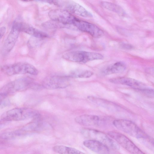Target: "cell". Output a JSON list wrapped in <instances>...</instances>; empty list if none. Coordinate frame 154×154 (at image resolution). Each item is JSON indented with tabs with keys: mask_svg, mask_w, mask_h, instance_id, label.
<instances>
[{
	"mask_svg": "<svg viewBox=\"0 0 154 154\" xmlns=\"http://www.w3.org/2000/svg\"><path fill=\"white\" fill-rule=\"evenodd\" d=\"M38 87L32 79L29 77H23L10 82L3 86L0 93L6 95L17 91L26 90L29 88L35 89Z\"/></svg>",
	"mask_w": 154,
	"mask_h": 154,
	"instance_id": "6da1fadb",
	"label": "cell"
},
{
	"mask_svg": "<svg viewBox=\"0 0 154 154\" xmlns=\"http://www.w3.org/2000/svg\"><path fill=\"white\" fill-rule=\"evenodd\" d=\"M39 116L36 111L25 108H15L4 113L1 118L4 121H20Z\"/></svg>",
	"mask_w": 154,
	"mask_h": 154,
	"instance_id": "7a4b0ae2",
	"label": "cell"
},
{
	"mask_svg": "<svg viewBox=\"0 0 154 154\" xmlns=\"http://www.w3.org/2000/svg\"><path fill=\"white\" fill-rule=\"evenodd\" d=\"M81 133L85 138L101 142L109 149L115 150L119 149V146L117 142L103 132L94 129L83 128L81 130Z\"/></svg>",
	"mask_w": 154,
	"mask_h": 154,
	"instance_id": "3957f363",
	"label": "cell"
},
{
	"mask_svg": "<svg viewBox=\"0 0 154 154\" xmlns=\"http://www.w3.org/2000/svg\"><path fill=\"white\" fill-rule=\"evenodd\" d=\"M1 70L8 75L17 74H29L33 75H37L38 71L32 65L25 62H20L13 64L3 66Z\"/></svg>",
	"mask_w": 154,
	"mask_h": 154,
	"instance_id": "277c9868",
	"label": "cell"
},
{
	"mask_svg": "<svg viewBox=\"0 0 154 154\" xmlns=\"http://www.w3.org/2000/svg\"><path fill=\"white\" fill-rule=\"evenodd\" d=\"M114 125L118 129L137 138L148 139V136L132 121L123 119L114 120Z\"/></svg>",
	"mask_w": 154,
	"mask_h": 154,
	"instance_id": "5b68a950",
	"label": "cell"
},
{
	"mask_svg": "<svg viewBox=\"0 0 154 154\" xmlns=\"http://www.w3.org/2000/svg\"><path fill=\"white\" fill-rule=\"evenodd\" d=\"M63 58L70 61L85 63L94 60L103 59V56L100 54L83 51H76L68 52L62 56Z\"/></svg>",
	"mask_w": 154,
	"mask_h": 154,
	"instance_id": "8992f818",
	"label": "cell"
},
{
	"mask_svg": "<svg viewBox=\"0 0 154 154\" xmlns=\"http://www.w3.org/2000/svg\"><path fill=\"white\" fill-rule=\"evenodd\" d=\"M108 135L129 152L133 154H144L130 139L123 134L115 131L108 132Z\"/></svg>",
	"mask_w": 154,
	"mask_h": 154,
	"instance_id": "52a82bcc",
	"label": "cell"
},
{
	"mask_svg": "<svg viewBox=\"0 0 154 154\" xmlns=\"http://www.w3.org/2000/svg\"><path fill=\"white\" fill-rule=\"evenodd\" d=\"M48 15L52 20L64 25H73L77 18L67 11L61 9H54L50 11Z\"/></svg>",
	"mask_w": 154,
	"mask_h": 154,
	"instance_id": "ba28073f",
	"label": "cell"
},
{
	"mask_svg": "<svg viewBox=\"0 0 154 154\" xmlns=\"http://www.w3.org/2000/svg\"><path fill=\"white\" fill-rule=\"evenodd\" d=\"M20 32L19 21L16 20L14 23L11 29L5 40L2 49L3 54L9 53L14 47Z\"/></svg>",
	"mask_w": 154,
	"mask_h": 154,
	"instance_id": "9c48e42d",
	"label": "cell"
},
{
	"mask_svg": "<svg viewBox=\"0 0 154 154\" xmlns=\"http://www.w3.org/2000/svg\"><path fill=\"white\" fill-rule=\"evenodd\" d=\"M69 76L55 75L49 77L43 82V87L48 89L65 88L70 83Z\"/></svg>",
	"mask_w": 154,
	"mask_h": 154,
	"instance_id": "30bf717a",
	"label": "cell"
},
{
	"mask_svg": "<svg viewBox=\"0 0 154 154\" xmlns=\"http://www.w3.org/2000/svg\"><path fill=\"white\" fill-rule=\"evenodd\" d=\"M73 25L80 31L87 33L95 38H100L104 34L103 31L95 25L78 18L74 21Z\"/></svg>",
	"mask_w": 154,
	"mask_h": 154,
	"instance_id": "8fae6325",
	"label": "cell"
},
{
	"mask_svg": "<svg viewBox=\"0 0 154 154\" xmlns=\"http://www.w3.org/2000/svg\"><path fill=\"white\" fill-rule=\"evenodd\" d=\"M109 81L116 84L126 85L144 92L149 89L144 84L135 79L126 77H119L111 79Z\"/></svg>",
	"mask_w": 154,
	"mask_h": 154,
	"instance_id": "7c38bea8",
	"label": "cell"
},
{
	"mask_svg": "<svg viewBox=\"0 0 154 154\" xmlns=\"http://www.w3.org/2000/svg\"><path fill=\"white\" fill-rule=\"evenodd\" d=\"M83 145L91 150L100 154H108L109 149L106 145L97 141L88 139L84 141Z\"/></svg>",
	"mask_w": 154,
	"mask_h": 154,
	"instance_id": "4fadbf2b",
	"label": "cell"
},
{
	"mask_svg": "<svg viewBox=\"0 0 154 154\" xmlns=\"http://www.w3.org/2000/svg\"><path fill=\"white\" fill-rule=\"evenodd\" d=\"M75 121L78 124L86 126H96L100 123V118L93 115L85 114L78 116Z\"/></svg>",
	"mask_w": 154,
	"mask_h": 154,
	"instance_id": "5bb4252c",
	"label": "cell"
},
{
	"mask_svg": "<svg viewBox=\"0 0 154 154\" xmlns=\"http://www.w3.org/2000/svg\"><path fill=\"white\" fill-rule=\"evenodd\" d=\"M19 27L20 32H23L37 38L42 39L48 37V35L45 32L20 21Z\"/></svg>",
	"mask_w": 154,
	"mask_h": 154,
	"instance_id": "9a60e30c",
	"label": "cell"
},
{
	"mask_svg": "<svg viewBox=\"0 0 154 154\" xmlns=\"http://www.w3.org/2000/svg\"><path fill=\"white\" fill-rule=\"evenodd\" d=\"M66 8L73 13L85 17H91L92 14L83 7L73 2H68L66 4Z\"/></svg>",
	"mask_w": 154,
	"mask_h": 154,
	"instance_id": "2e32d148",
	"label": "cell"
},
{
	"mask_svg": "<svg viewBox=\"0 0 154 154\" xmlns=\"http://www.w3.org/2000/svg\"><path fill=\"white\" fill-rule=\"evenodd\" d=\"M125 63L122 62H118L107 66L101 71V74L106 75L112 74L121 72L126 69Z\"/></svg>",
	"mask_w": 154,
	"mask_h": 154,
	"instance_id": "e0dca14e",
	"label": "cell"
},
{
	"mask_svg": "<svg viewBox=\"0 0 154 154\" xmlns=\"http://www.w3.org/2000/svg\"><path fill=\"white\" fill-rule=\"evenodd\" d=\"M100 5L105 8L115 12L121 16H125L126 13L123 9L120 6L115 4L103 1Z\"/></svg>",
	"mask_w": 154,
	"mask_h": 154,
	"instance_id": "ac0fdd59",
	"label": "cell"
},
{
	"mask_svg": "<svg viewBox=\"0 0 154 154\" xmlns=\"http://www.w3.org/2000/svg\"><path fill=\"white\" fill-rule=\"evenodd\" d=\"M53 150L55 152L62 154H81L84 153L75 148L63 145H56Z\"/></svg>",
	"mask_w": 154,
	"mask_h": 154,
	"instance_id": "d6986e66",
	"label": "cell"
},
{
	"mask_svg": "<svg viewBox=\"0 0 154 154\" xmlns=\"http://www.w3.org/2000/svg\"><path fill=\"white\" fill-rule=\"evenodd\" d=\"M93 74L94 73L91 71L79 69L72 72L69 76L70 77L75 78H88Z\"/></svg>",
	"mask_w": 154,
	"mask_h": 154,
	"instance_id": "ffe728a7",
	"label": "cell"
},
{
	"mask_svg": "<svg viewBox=\"0 0 154 154\" xmlns=\"http://www.w3.org/2000/svg\"><path fill=\"white\" fill-rule=\"evenodd\" d=\"M9 104L10 101L7 95L0 93V109L8 106Z\"/></svg>",
	"mask_w": 154,
	"mask_h": 154,
	"instance_id": "44dd1931",
	"label": "cell"
},
{
	"mask_svg": "<svg viewBox=\"0 0 154 154\" xmlns=\"http://www.w3.org/2000/svg\"><path fill=\"white\" fill-rule=\"evenodd\" d=\"M42 2L48 3L50 4L58 5H59L58 0H38Z\"/></svg>",
	"mask_w": 154,
	"mask_h": 154,
	"instance_id": "7402d4cb",
	"label": "cell"
},
{
	"mask_svg": "<svg viewBox=\"0 0 154 154\" xmlns=\"http://www.w3.org/2000/svg\"><path fill=\"white\" fill-rule=\"evenodd\" d=\"M6 31V28L5 27L2 26L0 27V40L4 35Z\"/></svg>",
	"mask_w": 154,
	"mask_h": 154,
	"instance_id": "603a6c76",
	"label": "cell"
},
{
	"mask_svg": "<svg viewBox=\"0 0 154 154\" xmlns=\"http://www.w3.org/2000/svg\"><path fill=\"white\" fill-rule=\"evenodd\" d=\"M121 46L123 48L128 49H131L132 48V46L131 45L125 43H122L121 44Z\"/></svg>",
	"mask_w": 154,
	"mask_h": 154,
	"instance_id": "cb8c5ba5",
	"label": "cell"
},
{
	"mask_svg": "<svg viewBox=\"0 0 154 154\" xmlns=\"http://www.w3.org/2000/svg\"><path fill=\"white\" fill-rule=\"evenodd\" d=\"M4 121H0V128L2 127L4 125Z\"/></svg>",
	"mask_w": 154,
	"mask_h": 154,
	"instance_id": "d4e9b609",
	"label": "cell"
},
{
	"mask_svg": "<svg viewBox=\"0 0 154 154\" xmlns=\"http://www.w3.org/2000/svg\"><path fill=\"white\" fill-rule=\"evenodd\" d=\"M21 0L24 1L28 2V1H32L33 0Z\"/></svg>",
	"mask_w": 154,
	"mask_h": 154,
	"instance_id": "484cf974",
	"label": "cell"
}]
</instances>
